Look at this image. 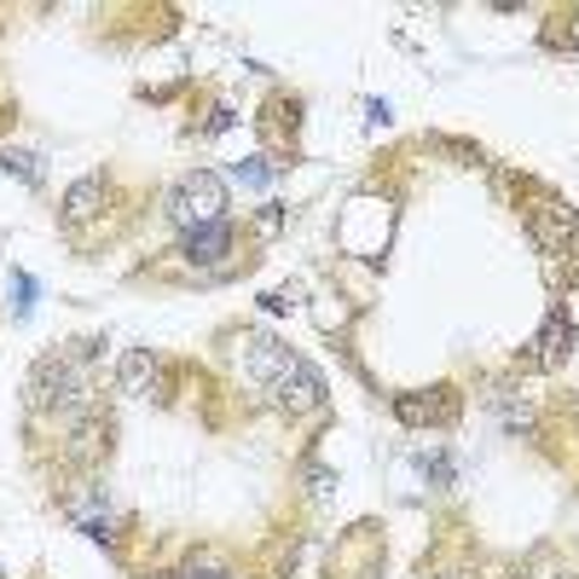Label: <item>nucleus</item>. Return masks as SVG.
<instances>
[{
  "label": "nucleus",
  "mask_w": 579,
  "mask_h": 579,
  "mask_svg": "<svg viewBox=\"0 0 579 579\" xmlns=\"http://www.w3.org/2000/svg\"><path fill=\"white\" fill-rule=\"evenodd\" d=\"M227 249H232V232L215 220V227H192V237H185L180 255H185V261H220Z\"/></svg>",
  "instance_id": "2"
},
{
  "label": "nucleus",
  "mask_w": 579,
  "mask_h": 579,
  "mask_svg": "<svg viewBox=\"0 0 579 579\" xmlns=\"http://www.w3.org/2000/svg\"><path fill=\"white\" fill-rule=\"evenodd\" d=\"M220 209H227V192H220V180H209V175L185 180L175 192V203H168V215H175L180 227H215Z\"/></svg>",
  "instance_id": "1"
}]
</instances>
